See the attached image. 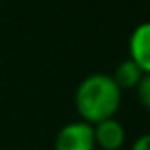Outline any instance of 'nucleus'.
Segmentation results:
<instances>
[{"mask_svg": "<svg viewBox=\"0 0 150 150\" xmlns=\"http://www.w3.org/2000/svg\"><path fill=\"white\" fill-rule=\"evenodd\" d=\"M121 88L112 75L93 73L85 77L75 91V108L83 121L94 125L102 119L115 117L121 104Z\"/></svg>", "mask_w": 150, "mask_h": 150, "instance_id": "f257e3e1", "label": "nucleus"}, {"mask_svg": "<svg viewBox=\"0 0 150 150\" xmlns=\"http://www.w3.org/2000/svg\"><path fill=\"white\" fill-rule=\"evenodd\" d=\"M94 131L87 121H71L58 131L54 150H94Z\"/></svg>", "mask_w": 150, "mask_h": 150, "instance_id": "f03ea898", "label": "nucleus"}, {"mask_svg": "<svg viewBox=\"0 0 150 150\" xmlns=\"http://www.w3.org/2000/svg\"><path fill=\"white\" fill-rule=\"evenodd\" d=\"M94 144L102 150H119L125 144V129L115 117L102 119L93 125Z\"/></svg>", "mask_w": 150, "mask_h": 150, "instance_id": "7ed1b4c3", "label": "nucleus"}, {"mask_svg": "<svg viewBox=\"0 0 150 150\" xmlns=\"http://www.w3.org/2000/svg\"><path fill=\"white\" fill-rule=\"evenodd\" d=\"M129 54L131 60L141 66L144 73H150V21L135 27L129 37Z\"/></svg>", "mask_w": 150, "mask_h": 150, "instance_id": "20e7f679", "label": "nucleus"}, {"mask_svg": "<svg viewBox=\"0 0 150 150\" xmlns=\"http://www.w3.org/2000/svg\"><path fill=\"white\" fill-rule=\"evenodd\" d=\"M142 75H144V71L141 69V66L135 60L129 58V60H123V62L115 67L112 79L115 81V85L121 91H125V88H137V85L142 79Z\"/></svg>", "mask_w": 150, "mask_h": 150, "instance_id": "39448f33", "label": "nucleus"}, {"mask_svg": "<svg viewBox=\"0 0 150 150\" xmlns=\"http://www.w3.org/2000/svg\"><path fill=\"white\" fill-rule=\"evenodd\" d=\"M135 91H137V98H139V102H141V106L150 112V73L142 75L141 83L137 85Z\"/></svg>", "mask_w": 150, "mask_h": 150, "instance_id": "423d86ee", "label": "nucleus"}, {"mask_svg": "<svg viewBox=\"0 0 150 150\" xmlns=\"http://www.w3.org/2000/svg\"><path fill=\"white\" fill-rule=\"evenodd\" d=\"M131 150H150V133H144L133 142Z\"/></svg>", "mask_w": 150, "mask_h": 150, "instance_id": "0eeeda50", "label": "nucleus"}, {"mask_svg": "<svg viewBox=\"0 0 150 150\" xmlns=\"http://www.w3.org/2000/svg\"><path fill=\"white\" fill-rule=\"evenodd\" d=\"M0 150H6V148H0Z\"/></svg>", "mask_w": 150, "mask_h": 150, "instance_id": "6e6552de", "label": "nucleus"}]
</instances>
